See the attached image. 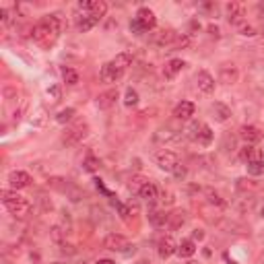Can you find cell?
I'll return each instance as SVG.
<instances>
[{
    "label": "cell",
    "mask_w": 264,
    "mask_h": 264,
    "mask_svg": "<svg viewBox=\"0 0 264 264\" xmlns=\"http://www.w3.org/2000/svg\"><path fill=\"white\" fill-rule=\"evenodd\" d=\"M62 33V19L60 15H46L42 21H37L31 29V37L42 48H50Z\"/></svg>",
    "instance_id": "cell-1"
},
{
    "label": "cell",
    "mask_w": 264,
    "mask_h": 264,
    "mask_svg": "<svg viewBox=\"0 0 264 264\" xmlns=\"http://www.w3.org/2000/svg\"><path fill=\"white\" fill-rule=\"evenodd\" d=\"M0 196H2V202L4 207L8 209V213L13 215L17 219H25L29 213H31V202H29L25 196L17 192H11V190H2L0 192Z\"/></svg>",
    "instance_id": "cell-2"
},
{
    "label": "cell",
    "mask_w": 264,
    "mask_h": 264,
    "mask_svg": "<svg viewBox=\"0 0 264 264\" xmlns=\"http://www.w3.org/2000/svg\"><path fill=\"white\" fill-rule=\"evenodd\" d=\"M155 25H157V17H155L151 8H139V13H136V17L130 23V31L134 35H143L146 31H151V29H155Z\"/></svg>",
    "instance_id": "cell-3"
},
{
    "label": "cell",
    "mask_w": 264,
    "mask_h": 264,
    "mask_svg": "<svg viewBox=\"0 0 264 264\" xmlns=\"http://www.w3.org/2000/svg\"><path fill=\"white\" fill-rule=\"evenodd\" d=\"M74 19H76V29H79V31H89V29H93L97 23L101 21V19L93 17L89 11H87L85 2H81L79 6H76V11H74Z\"/></svg>",
    "instance_id": "cell-4"
},
{
    "label": "cell",
    "mask_w": 264,
    "mask_h": 264,
    "mask_svg": "<svg viewBox=\"0 0 264 264\" xmlns=\"http://www.w3.org/2000/svg\"><path fill=\"white\" fill-rule=\"evenodd\" d=\"M103 248L112 250V252H122V254H128L130 250L134 252V246H130V241L124 236H120V233H110V236H105Z\"/></svg>",
    "instance_id": "cell-5"
},
{
    "label": "cell",
    "mask_w": 264,
    "mask_h": 264,
    "mask_svg": "<svg viewBox=\"0 0 264 264\" xmlns=\"http://www.w3.org/2000/svg\"><path fill=\"white\" fill-rule=\"evenodd\" d=\"M87 134H89V126H87L85 122H76V124L66 128V132L62 134V143L64 144H76V143H81Z\"/></svg>",
    "instance_id": "cell-6"
},
{
    "label": "cell",
    "mask_w": 264,
    "mask_h": 264,
    "mask_svg": "<svg viewBox=\"0 0 264 264\" xmlns=\"http://www.w3.org/2000/svg\"><path fill=\"white\" fill-rule=\"evenodd\" d=\"M155 159H157V165H159L163 171H169V173H173V169L180 165L178 155H175L173 151H168V149H165V151H159Z\"/></svg>",
    "instance_id": "cell-7"
},
{
    "label": "cell",
    "mask_w": 264,
    "mask_h": 264,
    "mask_svg": "<svg viewBox=\"0 0 264 264\" xmlns=\"http://www.w3.org/2000/svg\"><path fill=\"white\" fill-rule=\"evenodd\" d=\"M132 64V54L130 52H122V54H118L114 58V60H110V66H112V71L116 72V76H120L128 71V66Z\"/></svg>",
    "instance_id": "cell-8"
},
{
    "label": "cell",
    "mask_w": 264,
    "mask_h": 264,
    "mask_svg": "<svg viewBox=\"0 0 264 264\" xmlns=\"http://www.w3.org/2000/svg\"><path fill=\"white\" fill-rule=\"evenodd\" d=\"M227 19L231 25H243L246 21V8H243L241 2H229L227 4Z\"/></svg>",
    "instance_id": "cell-9"
},
{
    "label": "cell",
    "mask_w": 264,
    "mask_h": 264,
    "mask_svg": "<svg viewBox=\"0 0 264 264\" xmlns=\"http://www.w3.org/2000/svg\"><path fill=\"white\" fill-rule=\"evenodd\" d=\"M180 141V132L173 130L171 126H163V128H159L157 132H155V143L157 144H169V143H175Z\"/></svg>",
    "instance_id": "cell-10"
},
{
    "label": "cell",
    "mask_w": 264,
    "mask_h": 264,
    "mask_svg": "<svg viewBox=\"0 0 264 264\" xmlns=\"http://www.w3.org/2000/svg\"><path fill=\"white\" fill-rule=\"evenodd\" d=\"M116 99H118V89H107L103 93L97 95V107L99 110H110V107L116 105Z\"/></svg>",
    "instance_id": "cell-11"
},
{
    "label": "cell",
    "mask_w": 264,
    "mask_h": 264,
    "mask_svg": "<svg viewBox=\"0 0 264 264\" xmlns=\"http://www.w3.org/2000/svg\"><path fill=\"white\" fill-rule=\"evenodd\" d=\"M8 184H11L13 190H23L31 184V175H29L27 171H13L11 175H8Z\"/></svg>",
    "instance_id": "cell-12"
},
{
    "label": "cell",
    "mask_w": 264,
    "mask_h": 264,
    "mask_svg": "<svg viewBox=\"0 0 264 264\" xmlns=\"http://www.w3.org/2000/svg\"><path fill=\"white\" fill-rule=\"evenodd\" d=\"M196 87H198V91H202V93H213L215 91L213 74L207 72V71H198L196 72Z\"/></svg>",
    "instance_id": "cell-13"
},
{
    "label": "cell",
    "mask_w": 264,
    "mask_h": 264,
    "mask_svg": "<svg viewBox=\"0 0 264 264\" xmlns=\"http://www.w3.org/2000/svg\"><path fill=\"white\" fill-rule=\"evenodd\" d=\"M238 76H240V72H238L236 64H221V68H219V79H221V83L233 85V83H238Z\"/></svg>",
    "instance_id": "cell-14"
},
{
    "label": "cell",
    "mask_w": 264,
    "mask_h": 264,
    "mask_svg": "<svg viewBox=\"0 0 264 264\" xmlns=\"http://www.w3.org/2000/svg\"><path fill=\"white\" fill-rule=\"evenodd\" d=\"M157 252H159L161 258H169V256H173V254L178 252V243L173 241V238L165 236V238H161L159 243H157Z\"/></svg>",
    "instance_id": "cell-15"
},
{
    "label": "cell",
    "mask_w": 264,
    "mask_h": 264,
    "mask_svg": "<svg viewBox=\"0 0 264 264\" xmlns=\"http://www.w3.org/2000/svg\"><path fill=\"white\" fill-rule=\"evenodd\" d=\"M240 139L246 143V144H254V143H258L262 139V132L256 128V126H241L240 128Z\"/></svg>",
    "instance_id": "cell-16"
},
{
    "label": "cell",
    "mask_w": 264,
    "mask_h": 264,
    "mask_svg": "<svg viewBox=\"0 0 264 264\" xmlns=\"http://www.w3.org/2000/svg\"><path fill=\"white\" fill-rule=\"evenodd\" d=\"M194 116V103L192 101H182L175 105L173 110V118L175 120H190Z\"/></svg>",
    "instance_id": "cell-17"
},
{
    "label": "cell",
    "mask_w": 264,
    "mask_h": 264,
    "mask_svg": "<svg viewBox=\"0 0 264 264\" xmlns=\"http://www.w3.org/2000/svg\"><path fill=\"white\" fill-rule=\"evenodd\" d=\"M184 66H186L184 60H180V58H171V60L165 64V68H163V76H165V79H175V74L182 72Z\"/></svg>",
    "instance_id": "cell-18"
},
{
    "label": "cell",
    "mask_w": 264,
    "mask_h": 264,
    "mask_svg": "<svg viewBox=\"0 0 264 264\" xmlns=\"http://www.w3.org/2000/svg\"><path fill=\"white\" fill-rule=\"evenodd\" d=\"M139 196L146 202H155L159 196V190H157V186L151 184V182H146L144 186H141V190H139Z\"/></svg>",
    "instance_id": "cell-19"
},
{
    "label": "cell",
    "mask_w": 264,
    "mask_h": 264,
    "mask_svg": "<svg viewBox=\"0 0 264 264\" xmlns=\"http://www.w3.org/2000/svg\"><path fill=\"white\" fill-rule=\"evenodd\" d=\"M153 42L157 46H169V44L175 42V31H173V29H161L159 33H155Z\"/></svg>",
    "instance_id": "cell-20"
},
{
    "label": "cell",
    "mask_w": 264,
    "mask_h": 264,
    "mask_svg": "<svg viewBox=\"0 0 264 264\" xmlns=\"http://www.w3.org/2000/svg\"><path fill=\"white\" fill-rule=\"evenodd\" d=\"M194 252H196V246H194V241L192 240H182L178 243V254L182 258H190L194 256Z\"/></svg>",
    "instance_id": "cell-21"
},
{
    "label": "cell",
    "mask_w": 264,
    "mask_h": 264,
    "mask_svg": "<svg viewBox=\"0 0 264 264\" xmlns=\"http://www.w3.org/2000/svg\"><path fill=\"white\" fill-rule=\"evenodd\" d=\"M194 143H198L200 146H209L213 143V130H211V126L202 124V128H200V132H198V136H196V141H194Z\"/></svg>",
    "instance_id": "cell-22"
},
{
    "label": "cell",
    "mask_w": 264,
    "mask_h": 264,
    "mask_svg": "<svg viewBox=\"0 0 264 264\" xmlns=\"http://www.w3.org/2000/svg\"><path fill=\"white\" fill-rule=\"evenodd\" d=\"M213 112H215V116H217L219 122H227L231 118V110L225 103H215L213 105Z\"/></svg>",
    "instance_id": "cell-23"
},
{
    "label": "cell",
    "mask_w": 264,
    "mask_h": 264,
    "mask_svg": "<svg viewBox=\"0 0 264 264\" xmlns=\"http://www.w3.org/2000/svg\"><path fill=\"white\" fill-rule=\"evenodd\" d=\"M149 221H151L153 225H157V227H161V225H165V223L169 221V215H165L163 211L153 209V211H149Z\"/></svg>",
    "instance_id": "cell-24"
},
{
    "label": "cell",
    "mask_w": 264,
    "mask_h": 264,
    "mask_svg": "<svg viewBox=\"0 0 264 264\" xmlns=\"http://www.w3.org/2000/svg\"><path fill=\"white\" fill-rule=\"evenodd\" d=\"M99 76H101V81H103V83H116V81H118V76H116V72L112 71L110 62H105V64L101 66V72H99Z\"/></svg>",
    "instance_id": "cell-25"
},
{
    "label": "cell",
    "mask_w": 264,
    "mask_h": 264,
    "mask_svg": "<svg viewBox=\"0 0 264 264\" xmlns=\"http://www.w3.org/2000/svg\"><path fill=\"white\" fill-rule=\"evenodd\" d=\"M246 168H248V173H250V175H264V161H262V159H256V161L246 163Z\"/></svg>",
    "instance_id": "cell-26"
},
{
    "label": "cell",
    "mask_w": 264,
    "mask_h": 264,
    "mask_svg": "<svg viewBox=\"0 0 264 264\" xmlns=\"http://www.w3.org/2000/svg\"><path fill=\"white\" fill-rule=\"evenodd\" d=\"M241 159L246 161V163H250V161L260 159V155H258V151L254 149L252 144H246V146H243V151H241Z\"/></svg>",
    "instance_id": "cell-27"
},
{
    "label": "cell",
    "mask_w": 264,
    "mask_h": 264,
    "mask_svg": "<svg viewBox=\"0 0 264 264\" xmlns=\"http://www.w3.org/2000/svg\"><path fill=\"white\" fill-rule=\"evenodd\" d=\"M62 79L66 85H76L79 83V72L72 71V68H64L62 71Z\"/></svg>",
    "instance_id": "cell-28"
},
{
    "label": "cell",
    "mask_w": 264,
    "mask_h": 264,
    "mask_svg": "<svg viewBox=\"0 0 264 264\" xmlns=\"http://www.w3.org/2000/svg\"><path fill=\"white\" fill-rule=\"evenodd\" d=\"M139 103V91L136 89H126V95H124V105H128V107H132V105H136Z\"/></svg>",
    "instance_id": "cell-29"
},
{
    "label": "cell",
    "mask_w": 264,
    "mask_h": 264,
    "mask_svg": "<svg viewBox=\"0 0 264 264\" xmlns=\"http://www.w3.org/2000/svg\"><path fill=\"white\" fill-rule=\"evenodd\" d=\"M46 95H48V99H50V103H58L62 99V91H60V87L58 85H52L50 89L46 91Z\"/></svg>",
    "instance_id": "cell-30"
},
{
    "label": "cell",
    "mask_w": 264,
    "mask_h": 264,
    "mask_svg": "<svg viewBox=\"0 0 264 264\" xmlns=\"http://www.w3.org/2000/svg\"><path fill=\"white\" fill-rule=\"evenodd\" d=\"M72 118H74V110L72 107H66V110H62L60 114L56 116V122L58 124H66V122H71Z\"/></svg>",
    "instance_id": "cell-31"
},
{
    "label": "cell",
    "mask_w": 264,
    "mask_h": 264,
    "mask_svg": "<svg viewBox=\"0 0 264 264\" xmlns=\"http://www.w3.org/2000/svg\"><path fill=\"white\" fill-rule=\"evenodd\" d=\"M204 194H207V200L211 202V204H217V207H223V204H225V200L219 196V194L217 192H215V190H211V188H207V190H204Z\"/></svg>",
    "instance_id": "cell-32"
},
{
    "label": "cell",
    "mask_w": 264,
    "mask_h": 264,
    "mask_svg": "<svg viewBox=\"0 0 264 264\" xmlns=\"http://www.w3.org/2000/svg\"><path fill=\"white\" fill-rule=\"evenodd\" d=\"M83 165H85V169H87V171H97V169H99V159L93 157V155H89V157L85 159Z\"/></svg>",
    "instance_id": "cell-33"
},
{
    "label": "cell",
    "mask_w": 264,
    "mask_h": 264,
    "mask_svg": "<svg viewBox=\"0 0 264 264\" xmlns=\"http://www.w3.org/2000/svg\"><path fill=\"white\" fill-rule=\"evenodd\" d=\"M200 128H202V122H192L190 128H188V139H190V141H196Z\"/></svg>",
    "instance_id": "cell-34"
},
{
    "label": "cell",
    "mask_w": 264,
    "mask_h": 264,
    "mask_svg": "<svg viewBox=\"0 0 264 264\" xmlns=\"http://www.w3.org/2000/svg\"><path fill=\"white\" fill-rule=\"evenodd\" d=\"M169 221H171V225H173V227H180V225L186 221V213L182 211H178V213H173V215H169Z\"/></svg>",
    "instance_id": "cell-35"
},
{
    "label": "cell",
    "mask_w": 264,
    "mask_h": 264,
    "mask_svg": "<svg viewBox=\"0 0 264 264\" xmlns=\"http://www.w3.org/2000/svg\"><path fill=\"white\" fill-rule=\"evenodd\" d=\"M238 188L240 190H254V188H258V184H254L252 180L241 178V180H238Z\"/></svg>",
    "instance_id": "cell-36"
},
{
    "label": "cell",
    "mask_w": 264,
    "mask_h": 264,
    "mask_svg": "<svg viewBox=\"0 0 264 264\" xmlns=\"http://www.w3.org/2000/svg\"><path fill=\"white\" fill-rule=\"evenodd\" d=\"M50 236H52V240H54L56 243H62V240H64V236H66V231H62V229L56 225V227H52V233H50Z\"/></svg>",
    "instance_id": "cell-37"
},
{
    "label": "cell",
    "mask_w": 264,
    "mask_h": 264,
    "mask_svg": "<svg viewBox=\"0 0 264 264\" xmlns=\"http://www.w3.org/2000/svg\"><path fill=\"white\" fill-rule=\"evenodd\" d=\"M175 46L178 48H186V46H190V35H182L175 40Z\"/></svg>",
    "instance_id": "cell-38"
},
{
    "label": "cell",
    "mask_w": 264,
    "mask_h": 264,
    "mask_svg": "<svg viewBox=\"0 0 264 264\" xmlns=\"http://www.w3.org/2000/svg\"><path fill=\"white\" fill-rule=\"evenodd\" d=\"M173 175H175V178H178V180H184V178H186V168H184L182 163H180L178 168L173 169Z\"/></svg>",
    "instance_id": "cell-39"
},
{
    "label": "cell",
    "mask_w": 264,
    "mask_h": 264,
    "mask_svg": "<svg viewBox=\"0 0 264 264\" xmlns=\"http://www.w3.org/2000/svg\"><path fill=\"white\" fill-rule=\"evenodd\" d=\"M241 35L252 37V35H256V29H254L252 25H241Z\"/></svg>",
    "instance_id": "cell-40"
},
{
    "label": "cell",
    "mask_w": 264,
    "mask_h": 264,
    "mask_svg": "<svg viewBox=\"0 0 264 264\" xmlns=\"http://www.w3.org/2000/svg\"><path fill=\"white\" fill-rule=\"evenodd\" d=\"M0 21L2 23L11 21V11H8V8H0Z\"/></svg>",
    "instance_id": "cell-41"
},
{
    "label": "cell",
    "mask_w": 264,
    "mask_h": 264,
    "mask_svg": "<svg viewBox=\"0 0 264 264\" xmlns=\"http://www.w3.org/2000/svg\"><path fill=\"white\" fill-rule=\"evenodd\" d=\"M95 264H116V262H114V260H110V258H99Z\"/></svg>",
    "instance_id": "cell-42"
},
{
    "label": "cell",
    "mask_w": 264,
    "mask_h": 264,
    "mask_svg": "<svg viewBox=\"0 0 264 264\" xmlns=\"http://www.w3.org/2000/svg\"><path fill=\"white\" fill-rule=\"evenodd\" d=\"M202 238H204V233H202V231H198V229L194 231V240H202Z\"/></svg>",
    "instance_id": "cell-43"
},
{
    "label": "cell",
    "mask_w": 264,
    "mask_h": 264,
    "mask_svg": "<svg viewBox=\"0 0 264 264\" xmlns=\"http://www.w3.org/2000/svg\"><path fill=\"white\" fill-rule=\"evenodd\" d=\"M258 264H264V252L260 254V258H258Z\"/></svg>",
    "instance_id": "cell-44"
},
{
    "label": "cell",
    "mask_w": 264,
    "mask_h": 264,
    "mask_svg": "<svg viewBox=\"0 0 264 264\" xmlns=\"http://www.w3.org/2000/svg\"><path fill=\"white\" fill-rule=\"evenodd\" d=\"M52 264H68V262H64V260H58V262H52Z\"/></svg>",
    "instance_id": "cell-45"
},
{
    "label": "cell",
    "mask_w": 264,
    "mask_h": 264,
    "mask_svg": "<svg viewBox=\"0 0 264 264\" xmlns=\"http://www.w3.org/2000/svg\"><path fill=\"white\" fill-rule=\"evenodd\" d=\"M136 264H146V262H136Z\"/></svg>",
    "instance_id": "cell-46"
},
{
    "label": "cell",
    "mask_w": 264,
    "mask_h": 264,
    "mask_svg": "<svg viewBox=\"0 0 264 264\" xmlns=\"http://www.w3.org/2000/svg\"><path fill=\"white\" fill-rule=\"evenodd\" d=\"M262 217H264V209H262Z\"/></svg>",
    "instance_id": "cell-47"
}]
</instances>
